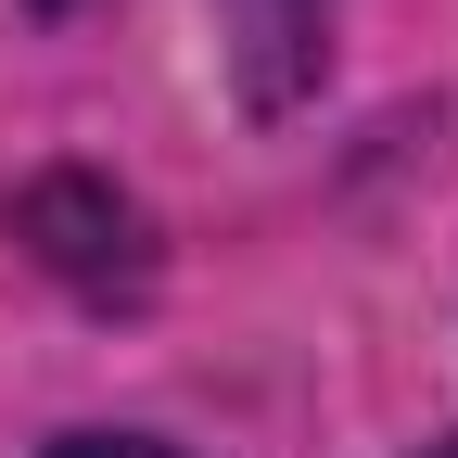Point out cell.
I'll list each match as a JSON object with an SVG mask.
<instances>
[{
  "label": "cell",
  "mask_w": 458,
  "mask_h": 458,
  "mask_svg": "<svg viewBox=\"0 0 458 458\" xmlns=\"http://www.w3.org/2000/svg\"><path fill=\"white\" fill-rule=\"evenodd\" d=\"M433 458H458V445H433Z\"/></svg>",
  "instance_id": "2"
},
{
  "label": "cell",
  "mask_w": 458,
  "mask_h": 458,
  "mask_svg": "<svg viewBox=\"0 0 458 458\" xmlns=\"http://www.w3.org/2000/svg\"><path fill=\"white\" fill-rule=\"evenodd\" d=\"M51 458H165V445H128V433H89V445H51Z\"/></svg>",
  "instance_id": "1"
}]
</instances>
